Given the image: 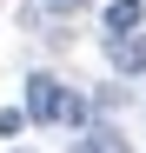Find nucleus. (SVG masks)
<instances>
[{"mask_svg": "<svg viewBox=\"0 0 146 153\" xmlns=\"http://www.w3.org/2000/svg\"><path fill=\"white\" fill-rule=\"evenodd\" d=\"M66 80H53V73H27V120L33 126H60V113H66Z\"/></svg>", "mask_w": 146, "mask_h": 153, "instance_id": "obj_1", "label": "nucleus"}, {"mask_svg": "<svg viewBox=\"0 0 146 153\" xmlns=\"http://www.w3.org/2000/svg\"><path fill=\"white\" fill-rule=\"evenodd\" d=\"M100 47H106V67L119 80H139L146 73V33H100Z\"/></svg>", "mask_w": 146, "mask_h": 153, "instance_id": "obj_2", "label": "nucleus"}, {"mask_svg": "<svg viewBox=\"0 0 146 153\" xmlns=\"http://www.w3.org/2000/svg\"><path fill=\"white\" fill-rule=\"evenodd\" d=\"M100 27L106 33H139L146 27V0H106V7H100Z\"/></svg>", "mask_w": 146, "mask_h": 153, "instance_id": "obj_3", "label": "nucleus"}, {"mask_svg": "<svg viewBox=\"0 0 146 153\" xmlns=\"http://www.w3.org/2000/svg\"><path fill=\"white\" fill-rule=\"evenodd\" d=\"M80 153H133V146H126V133H119V126L93 120V126H86V140H80Z\"/></svg>", "mask_w": 146, "mask_h": 153, "instance_id": "obj_4", "label": "nucleus"}, {"mask_svg": "<svg viewBox=\"0 0 146 153\" xmlns=\"http://www.w3.org/2000/svg\"><path fill=\"white\" fill-rule=\"evenodd\" d=\"M20 126H27V107H0V140H13Z\"/></svg>", "mask_w": 146, "mask_h": 153, "instance_id": "obj_5", "label": "nucleus"}, {"mask_svg": "<svg viewBox=\"0 0 146 153\" xmlns=\"http://www.w3.org/2000/svg\"><path fill=\"white\" fill-rule=\"evenodd\" d=\"M40 7H46V13H60V20H73V13H86L93 0H40Z\"/></svg>", "mask_w": 146, "mask_h": 153, "instance_id": "obj_6", "label": "nucleus"}]
</instances>
